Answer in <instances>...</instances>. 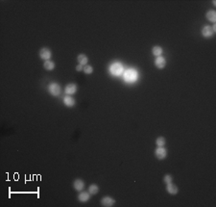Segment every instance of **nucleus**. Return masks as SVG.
<instances>
[{
  "mask_svg": "<svg viewBox=\"0 0 216 207\" xmlns=\"http://www.w3.org/2000/svg\"><path fill=\"white\" fill-rule=\"evenodd\" d=\"M137 72L135 71L134 70H128L124 72V79L127 81V82H134L135 80L137 79Z\"/></svg>",
  "mask_w": 216,
  "mask_h": 207,
  "instance_id": "obj_1",
  "label": "nucleus"
},
{
  "mask_svg": "<svg viewBox=\"0 0 216 207\" xmlns=\"http://www.w3.org/2000/svg\"><path fill=\"white\" fill-rule=\"evenodd\" d=\"M109 70H111V72L113 75L119 76L124 72V68L120 63H114L112 65L111 68H109Z\"/></svg>",
  "mask_w": 216,
  "mask_h": 207,
  "instance_id": "obj_2",
  "label": "nucleus"
},
{
  "mask_svg": "<svg viewBox=\"0 0 216 207\" xmlns=\"http://www.w3.org/2000/svg\"><path fill=\"white\" fill-rule=\"evenodd\" d=\"M48 92L52 94L53 96H58L62 92V88L58 83L53 82V83H50L48 86Z\"/></svg>",
  "mask_w": 216,
  "mask_h": 207,
  "instance_id": "obj_3",
  "label": "nucleus"
},
{
  "mask_svg": "<svg viewBox=\"0 0 216 207\" xmlns=\"http://www.w3.org/2000/svg\"><path fill=\"white\" fill-rule=\"evenodd\" d=\"M155 154L157 156V158L159 159V160H162V159H165L166 158V156H167V150H166V148H164L163 147H159L155 150Z\"/></svg>",
  "mask_w": 216,
  "mask_h": 207,
  "instance_id": "obj_4",
  "label": "nucleus"
},
{
  "mask_svg": "<svg viewBox=\"0 0 216 207\" xmlns=\"http://www.w3.org/2000/svg\"><path fill=\"white\" fill-rule=\"evenodd\" d=\"M51 55H52L51 50L49 48H47V47H43V48L39 50V57L43 60H45V61L49 60L51 58Z\"/></svg>",
  "mask_w": 216,
  "mask_h": 207,
  "instance_id": "obj_5",
  "label": "nucleus"
},
{
  "mask_svg": "<svg viewBox=\"0 0 216 207\" xmlns=\"http://www.w3.org/2000/svg\"><path fill=\"white\" fill-rule=\"evenodd\" d=\"M115 201L111 197H104L101 199V205L104 207H112L114 205Z\"/></svg>",
  "mask_w": 216,
  "mask_h": 207,
  "instance_id": "obj_6",
  "label": "nucleus"
},
{
  "mask_svg": "<svg viewBox=\"0 0 216 207\" xmlns=\"http://www.w3.org/2000/svg\"><path fill=\"white\" fill-rule=\"evenodd\" d=\"M77 85L76 84H73V83H70V84H68L67 87L64 88V92L68 96H72V94L76 93L77 92Z\"/></svg>",
  "mask_w": 216,
  "mask_h": 207,
  "instance_id": "obj_7",
  "label": "nucleus"
},
{
  "mask_svg": "<svg viewBox=\"0 0 216 207\" xmlns=\"http://www.w3.org/2000/svg\"><path fill=\"white\" fill-rule=\"evenodd\" d=\"M155 65H156L157 68H159V70H162V68H164L166 66V60L164 59L163 57L159 56L155 60Z\"/></svg>",
  "mask_w": 216,
  "mask_h": 207,
  "instance_id": "obj_8",
  "label": "nucleus"
},
{
  "mask_svg": "<svg viewBox=\"0 0 216 207\" xmlns=\"http://www.w3.org/2000/svg\"><path fill=\"white\" fill-rule=\"evenodd\" d=\"M214 34V31L212 30L210 26H205L202 29V35L205 38H211Z\"/></svg>",
  "mask_w": 216,
  "mask_h": 207,
  "instance_id": "obj_9",
  "label": "nucleus"
},
{
  "mask_svg": "<svg viewBox=\"0 0 216 207\" xmlns=\"http://www.w3.org/2000/svg\"><path fill=\"white\" fill-rule=\"evenodd\" d=\"M166 190H167V192H168V193H169L170 195H177V194H178V192H179L178 187L176 186L175 184L172 183V182L166 184Z\"/></svg>",
  "mask_w": 216,
  "mask_h": 207,
  "instance_id": "obj_10",
  "label": "nucleus"
},
{
  "mask_svg": "<svg viewBox=\"0 0 216 207\" xmlns=\"http://www.w3.org/2000/svg\"><path fill=\"white\" fill-rule=\"evenodd\" d=\"M73 186H74V189L76 191L81 192L83 191V189L85 188V182L82 179H76L73 183Z\"/></svg>",
  "mask_w": 216,
  "mask_h": 207,
  "instance_id": "obj_11",
  "label": "nucleus"
},
{
  "mask_svg": "<svg viewBox=\"0 0 216 207\" xmlns=\"http://www.w3.org/2000/svg\"><path fill=\"white\" fill-rule=\"evenodd\" d=\"M90 198V194L87 192H81L78 196V199L81 202H87Z\"/></svg>",
  "mask_w": 216,
  "mask_h": 207,
  "instance_id": "obj_12",
  "label": "nucleus"
},
{
  "mask_svg": "<svg viewBox=\"0 0 216 207\" xmlns=\"http://www.w3.org/2000/svg\"><path fill=\"white\" fill-rule=\"evenodd\" d=\"M64 103L67 107H73L75 105V99L72 96H64Z\"/></svg>",
  "mask_w": 216,
  "mask_h": 207,
  "instance_id": "obj_13",
  "label": "nucleus"
},
{
  "mask_svg": "<svg viewBox=\"0 0 216 207\" xmlns=\"http://www.w3.org/2000/svg\"><path fill=\"white\" fill-rule=\"evenodd\" d=\"M207 19L210 21L212 23H215L216 22V13L215 11H210V12H207V14H206Z\"/></svg>",
  "mask_w": 216,
  "mask_h": 207,
  "instance_id": "obj_14",
  "label": "nucleus"
},
{
  "mask_svg": "<svg viewBox=\"0 0 216 207\" xmlns=\"http://www.w3.org/2000/svg\"><path fill=\"white\" fill-rule=\"evenodd\" d=\"M43 67L46 70H53L55 68V63L50 60H47L44 62V64H43Z\"/></svg>",
  "mask_w": 216,
  "mask_h": 207,
  "instance_id": "obj_15",
  "label": "nucleus"
},
{
  "mask_svg": "<svg viewBox=\"0 0 216 207\" xmlns=\"http://www.w3.org/2000/svg\"><path fill=\"white\" fill-rule=\"evenodd\" d=\"M162 52H163L162 48V47H160V46H159V45L154 46V47H153V49H152L153 55H154V56H157V57H159V56L162 54Z\"/></svg>",
  "mask_w": 216,
  "mask_h": 207,
  "instance_id": "obj_16",
  "label": "nucleus"
},
{
  "mask_svg": "<svg viewBox=\"0 0 216 207\" xmlns=\"http://www.w3.org/2000/svg\"><path fill=\"white\" fill-rule=\"evenodd\" d=\"M77 59H78L79 64L82 65V66H85V65L87 64V62H89V59H87V55H85V54H80Z\"/></svg>",
  "mask_w": 216,
  "mask_h": 207,
  "instance_id": "obj_17",
  "label": "nucleus"
},
{
  "mask_svg": "<svg viewBox=\"0 0 216 207\" xmlns=\"http://www.w3.org/2000/svg\"><path fill=\"white\" fill-rule=\"evenodd\" d=\"M98 192H99V187H98L96 184L90 185L89 188V193L90 195H96Z\"/></svg>",
  "mask_w": 216,
  "mask_h": 207,
  "instance_id": "obj_18",
  "label": "nucleus"
},
{
  "mask_svg": "<svg viewBox=\"0 0 216 207\" xmlns=\"http://www.w3.org/2000/svg\"><path fill=\"white\" fill-rule=\"evenodd\" d=\"M156 144L158 147H164V144H165V139L163 137H159L156 141Z\"/></svg>",
  "mask_w": 216,
  "mask_h": 207,
  "instance_id": "obj_19",
  "label": "nucleus"
},
{
  "mask_svg": "<svg viewBox=\"0 0 216 207\" xmlns=\"http://www.w3.org/2000/svg\"><path fill=\"white\" fill-rule=\"evenodd\" d=\"M83 70H84V72H85L86 74H90V73H92L93 68H92V67H91V66H89V65H86Z\"/></svg>",
  "mask_w": 216,
  "mask_h": 207,
  "instance_id": "obj_20",
  "label": "nucleus"
},
{
  "mask_svg": "<svg viewBox=\"0 0 216 207\" xmlns=\"http://www.w3.org/2000/svg\"><path fill=\"white\" fill-rule=\"evenodd\" d=\"M163 181H164V182H165L166 184H168V183L172 182V176L170 175V174H166V175L164 176Z\"/></svg>",
  "mask_w": 216,
  "mask_h": 207,
  "instance_id": "obj_21",
  "label": "nucleus"
},
{
  "mask_svg": "<svg viewBox=\"0 0 216 207\" xmlns=\"http://www.w3.org/2000/svg\"><path fill=\"white\" fill-rule=\"evenodd\" d=\"M84 68H83V66L82 65H79V66H77L76 67V70H78V71H81V70H83Z\"/></svg>",
  "mask_w": 216,
  "mask_h": 207,
  "instance_id": "obj_22",
  "label": "nucleus"
}]
</instances>
